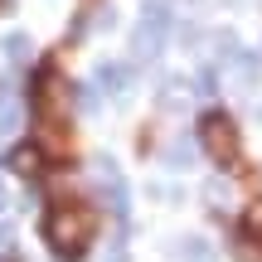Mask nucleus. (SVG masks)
Segmentation results:
<instances>
[{
    "instance_id": "423d86ee",
    "label": "nucleus",
    "mask_w": 262,
    "mask_h": 262,
    "mask_svg": "<svg viewBox=\"0 0 262 262\" xmlns=\"http://www.w3.org/2000/svg\"><path fill=\"white\" fill-rule=\"evenodd\" d=\"M93 88H107V93H122V88H126V68H122V63H107V68H97Z\"/></svg>"
},
{
    "instance_id": "39448f33",
    "label": "nucleus",
    "mask_w": 262,
    "mask_h": 262,
    "mask_svg": "<svg viewBox=\"0 0 262 262\" xmlns=\"http://www.w3.org/2000/svg\"><path fill=\"white\" fill-rule=\"evenodd\" d=\"M19 126V102H15V88H0V131H15Z\"/></svg>"
},
{
    "instance_id": "7ed1b4c3",
    "label": "nucleus",
    "mask_w": 262,
    "mask_h": 262,
    "mask_svg": "<svg viewBox=\"0 0 262 262\" xmlns=\"http://www.w3.org/2000/svg\"><path fill=\"white\" fill-rule=\"evenodd\" d=\"M165 34H170V10L165 5H146V15L136 25V58H156Z\"/></svg>"
},
{
    "instance_id": "6e6552de",
    "label": "nucleus",
    "mask_w": 262,
    "mask_h": 262,
    "mask_svg": "<svg viewBox=\"0 0 262 262\" xmlns=\"http://www.w3.org/2000/svg\"><path fill=\"white\" fill-rule=\"evenodd\" d=\"M5 54H10V63H25V58H29V39L25 34H10L5 39Z\"/></svg>"
},
{
    "instance_id": "0eeeda50",
    "label": "nucleus",
    "mask_w": 262,
    "mask_h": 262,
    "mask_svg": "<svg viewBox=\"0 0 262 262\" xmlns=\"http://www.w3.org/2000/svg\"><path fill=\"white\" fill-rule=\"evenodd\" d=\"M10 165H15L19 175H39V165H44V156H39V146H19L15 156H10Z\"/></svg>"
},
{
    "instance_id": "f257e3e1",
    "label": "nucleus",
    "mask_w": 262,
    "mask_h": 262,
    "mask_svg": "<svg viewBox=\"0 0 262 262\" xmlns=\"http://www.w3.org/2000/svg\"><path fill=\"white\" fill-rule=\"evenodd\" d=\"M93 228H97V214L88 204H54L44 219V238L58 257H83V248L93 243Z\"/></svg>"
},
{
    "instance_id": "20e7f679",
    "label": "nucleus",
    "mask_w": 262,
    "mask_h": 262,
    "mask_svg": "<svg viewBox=\"0 0 262 262\" xmlns=\"http://www.w3.org/2000/svg\"><path fill=\"white\" fill-rule=\"evenodd\" d=\"M39 122L49 131H63V83L54 73H44V83H39Z\"/></svg>"
},
{
    "instance_id": "1a4fd4ad",
    "label": "nucleus",
    "mask_w": 262,
    "mask_h": 262,
    "mask_svg": "<svg viewBox=\"0 0 262 262\" xmlns=\"http://www.w3.org/2000/svg\"><path fill=\"white\" fill-rule=\"evenodd\" d=\"M243 228L262 238V199H253V204H248V214H243Z\"/></svg>"
},
{
    "instance_id": "f03ea898",
    "label": "nucleus",
    "mask_w": 262,
    "mask_h": 262,
    "mask_svg": "<svg viewBox=\"0 0 262 262\" xmlns=\"http://www.w3.org/2000/svg\"><path fill=\"white\" fill-rule=\"evenodd\" d=\"M199 141H204V150L219 165H238V126L228 122V117L209 112L204 122H199Z\"/></svg>"
}]
</instances>
